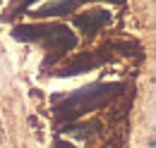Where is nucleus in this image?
I'll list each match as a JSON object with an SVG mask.
<instances>
[{"mask_svg":"<svg viewBox=\"0 0 156 148\" xmlns=\"http://www.w3.org/2000/svg\"><path fill=\"white\" fill-rule=\"evenodd\" d=\"M15 38L20 41H34V43H43L51 57L46 62H55L65 55L67 50H72L77 45V38L75 34L67 29V26H60V24H36V26H17L15 29Z\"/></svg>","mask_w":156,"mask_h":148,"instance_id":"nucleus-1","label":"nucleus"},{"mask_svg":"<svg viewBox=\"0 0 156 148\" xmlns=\"http://www.w3.org/2000/svg\"><path fill=\"white\" fill-rule=\"evenodd\" d=\"M118 91H120V86H113V84L87 86V89H82V91L72 93L62 105L55 108V112H58L60 117L72 119V117H79V115H84V112H89V110L101 108V105H103V103H108Z\"/></svg>","mask_w":156,"mask_h":148,"instance_id":"nucleus-2","label":"nucleus"},{"mask_svg":"<svg viewBox=\"0 0 156 148\" xmlns=\"http://www.w3.org/2000/svg\"><path fill=\"white\" fill-rule=\"evenodd\" d=\"M108 19H111L108 12H103V10H94V12L77 15V17H75V24H77L87 36H94V34H96V31L106 24V22H108Z\"/></svg>","mask_w":156,"mask_h":148,"instance_id":"nucleus-3","label":"nucleus"},{"mask_svg":"<svg viewBox=\"0 0 156 148\" xmlns=\"http://www.w3.org/2000/svg\"><path fill=\"white\" fill-rule=\"evenodd\" d=\"M82 2H87V0H55V2H48V5H43L41 10H36L34 15L36 17H53V15H65V12H70V10H75L77 5ZM120 2V0H115Z\"/></svg>","mask_w":156,"mask_h":148,"instance_id":"nucleus-4","label":"nucleus"},{"mask_svg":"<svg viewBox=\"0 0 156 148\" xmlns=\"http://www.w3.org/2000/svg\"><path fill=\"white\" fill-rule=\"evenodd\" d=\"M96 57H87V55H82V57H77L75 62H70L67 65V69L62 74H79V72H84V69H91V67H96Z\"/></svg>","mask_w":156,"mask_h":148,"instance_id":"nucleus-5","label":"nucleus"}]
</instances>
